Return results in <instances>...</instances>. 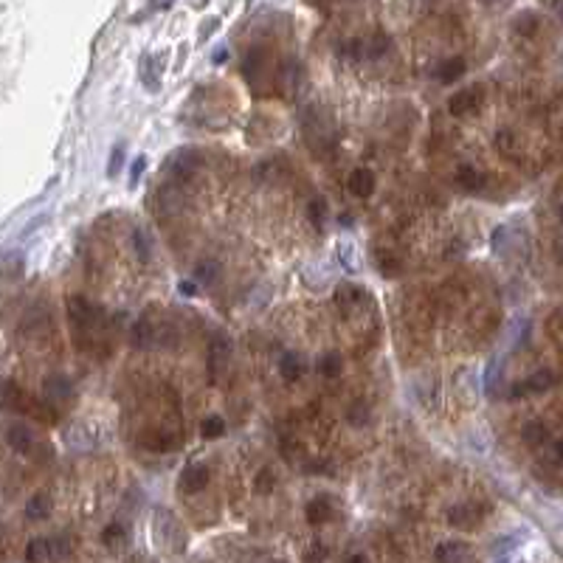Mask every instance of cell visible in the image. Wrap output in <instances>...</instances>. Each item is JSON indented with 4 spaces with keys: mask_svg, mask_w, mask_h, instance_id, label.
<instances>
[{
    "mask_svg": "<svg viewBox=\"0 0 563 563\" xmlns=\"http://www.w3.org/2000/svg\"><path fill=\"white\" fill-rule=\"evenodd\" d=\"M144 169H147V155H138L135 158V164H133V169H130V178H133V183L144 175Z\"/></svg>",
    "mask_w": 563,
    "mask_h": 563,
    "instance_id": "32",
    "label": "cell"
},
{
    "mask_svg": "<svg viewBox=\"0 0 563 563\" xmlns=\"http://www.w3.org/2000/svg\"><path fill=\"white\" fill-rule=\"evenodd\" d=\"M124 538H127V533H124V524H119V521H110L104 530H102V541H104V547H121L124 544Z\"/></svg>",
    "mask_w": 563,
    "mask_h": 563,
    "instance_id": "22",
    "label": "cell"
},
{
    "mask_svg": "<svg viewBox=\"0 0 563 563\" xmlns=\"http://www.w3.org/2000/svg\"><path fill=\"white\" fill-rule=\"evenodd\" d=\"M51 547H54V541H45V538H34V541H28V547H25V561L28 563H45L51 558Z\"/></svg>",
    "mask_w": 563,
    "mask_h": 563,
    "instance_id": "17",
    "label": "cell"
},
{
    "mask_svg": "<svg viewBox=\"0 0 563 563\" xmlns=\"http://www.w3.org/2000/svg\"><path fill=\"white\" fill-rule=\"evenodd\" d=\"M561 220H563V206H561Z\"/></svg>",
    "mask_w": 563,
    "mask_h": 563,
    "instance_id": "37",
    "label": "cell"
},
{
    "mask_svg": "<svg viewBox=\"0 0 563 563\" xmlns=\"http://www.w3.org/2000/svg\"><path fill=\"white\" fill-rule=\"evenodd\" d=\"M178 290H181L183 296H195L198 287H195V282H178Z\"/></svg>",
    "mask_w": 563,
    "mask_h": 563,
    "instance_id": "34",
    "label": "cell"
},
{
    "mask_svg": "<svg viewBox=\"0 0 563 563\" xmlns=\"http://www.w3.org/2000/svg\"><path fill=\"white\" fill-rule=\"evenodd\" d=\"M386 48H389V37H386L383 31H375V34H372V40L366 42V56L377 59V56H380Z\"/></svg>",
    "mask_w": 563,
    "mask_h": 563,
    "instance_id": "24",
    "label": "cell"
},
{
    "mask_svg": "<svg viewBox=\"0 0 563 563\" xmlns=\"http://www.w3.org/2000/svg\"><path fill=\"white\" fill-rule=\"evenodd\" d=\"M6 445L17 454H28L31 445H34V437H31V428H25L23 423H14L6 428Z\"/></svg>",
    "mask_w": 563,
    "mask_h": 563,
    "instance_id": "10",
    "label": "cell"
},
{
    "mask_svg": "<svg viewBox=\"0 0 563 563\" xmlns=\"http://www.w3.org/2000/svg\"><path fill=\"white\" fill-rule=\"evenodd\" d=\"M229 355H231V344H229V338L217 335V338L209 344V361H206V375H209V383L220 386V380L226 377Z\"/></svg>",
    "mask_w": 563,
    "mask_h": 563,
    "instance_id": "1",
    "label": "cell"
},
{
    "mask_svg": "<svg viewBox=\"0 0 563 563\" xmlns=\"http://www.w3.org/2000/svg\"><path fill=\"white\" fill-rule=\"evenodd\" d=\"M318 372L324 377H338L341 375V355L338 352H327L321 361H318Z\"/></svg>",
    "mask_w": 563,
    "mask_h": 563,
    "instance_id": "23",
    "label": "cell"
},
{
    "mask_svg": "<svg viewBox=\"0 0 563 563\" xmlns=\"http://www.w3.org/2000/svg\"><path fill=\"white\" fill-rule=\"evenodd\" d=\"M327 555H329V550H327L321 541H315V544H310V550L304 552V561H307V563H321V561H327Z\"/></svg>",
    "mask_w": 563,
    "mask_h": 563,
    "instance_id": "29",
    "label": "cell"
},
{
    "mask_svg": "<svg viewBox=\"0 0 563 563\" xmlns=\"http://www.w3.org/2000/svg\"><path fill=\"white\" fill-rule=\"evenodd\" d=\"M226 434V420L220 414H209L203 423H200V437L203 440H217Z\"/></svg>",
    "mask_w": 563,
    "mask_h": 563,
    "instance_id": "20",
    "label": "cell"
},
{
    "mask_svg": "<svg viewBox=\"0 0 563 563\" xmlns=\"http://www.w3.org/2000/svg\"><path fill=\"white\" fill-rule=\"evenodd\" d=\"M220 277V271H217V262H200L198 265V274H195V279L203 282V284H212V282Z\"/></svg>",
    "mask_w": 563,
    "mask_h": 563,
    "instance_id": "28",
    "label": "cell"
},
{
    "mask_svg": "<svg viewBox=\"0 0 563 563\" xmlns=\"http://www.w3.org/2000/svg\"><path fill=\"white\" fill-rule=\"evenodd\" d=\"M346 563H369V558H366V555H361V552H358V555H352V558H349V561Z\"/></svg>",
    "mask_w": 563,
    "mask_h": 563,
    "instance_id": "35",
    "label": "cell"
},
{
    "mask_svg": "<svg viewBox=\"0 0 563 563\" xmlns=\"http://www.w3.org/2000/svg\"><path fill=\"white\" fill-rule=\"evenodd\" d=\"M346 189H349L355 198H361V200L372 198V195H375V189H377L375 172H372V169H366V167H358V169H352V172H349V178H346Z\"/></svg>",
    "mask_w": 563,
    "mask_h": 563,
    "instance_id": "6",
    "label": "cell"
},
{
    "mask_svg": "<svg viewBox=\"0 0 563 563\" xmlns=\"http://www.w3.org/2000/svg\"><path fill=\"white\" fill-rule=\"evenodd\" d=\"M45 394H48L51 400H56V397H65V394H68V383H65L62 377H54V380H48V383H45Z\"/></svg>",
    "mask_w": 563,
    "mask_h": 563,
    "instance_id": "30",
    "label": "cell"
},
{
    "mask_svg": "<svg viewBox=\"0 0 563 563\" xmlns=\"http://www.w3.org/2000/svg\"><path fill=\"white\" fill-rule=\"evenodd\" d=\"M121 167H124V144H116V147L110 150V161H107V175H110V178H116V175L121 172Z\"/></svg>",
    "mask_w": 563,
    "mask_h": 563,
    "instance_id": "26",
    "label": "cell"
},
{
    "mask_svg": "<svg viewBox=\"0 0 563 563\" xmlns=\"http://www.w3.org/2000/svg\"><path fill=\"white\" fill-rule=\"evenodd\" d=\"M51 516V496L48 493H34L28 502H25V519L31 521H42Z\"/></svg>",
    "mask_w": 563,
    "mask_h": 563,
    "instance_id": "13",
    "label": "cell"
},
{
    "mask_svg": "<svg viewBox=\"0 0 563 563\" xmlns=\"http://www.w3.org/2000/svg\"><path fill=\"white\" fill-rule=\"evenodd\" d=\"M327 217H329V206H327V200H324V198H313L310 206H307V220H310L313 226H324Z\"/></svg>",
    "mask_w": 563,
    "mask_h": 563,
    "instance_id": "21",
    "label": "cell"
},
{
    "mask_svg": "<svg viewBox=\"0 0 563 563\" xmlns=\"http://www.w3.org/2000/svg\"><path fill=\"white\" fill-rule=\"evenodd\" d=\"M555 454H558V459L563 462V440H558V442H555Z\"/></svg>",
    "mask_w": 563,
    "mask_h": 563,
    "instance_id": "36",
    "label": "cell"
},
{
    "mask_svg": "<svg viewBox=\"0 0 563 563\" xmlns=\"http://www.w3.org/2000/svg\"><path fill=\"white\" fill-rule=\"evenodd\" d=\"M465 71H468L465 56H451V59H442V62H440V68H437V79H440L442 85H451V82H456Z\"/></svg>",
    "mask_w": 563,
    "mask_h": 563,
    "instance_id": "12",
    "label": "cell"
},
{
    "mask_svg": "<svg viewBox=\"0 0 563 563\" xmlns=\"http://www.w3.org/2000/svg\"><path fill=\"white\" fill-rule=\"evenodd\" d=\"M3 403H6V408H17V411H31V406H28V397L23 394V389H17V383L14 380H6V386H3Z\"/></svg>",
    "mask_w": 563,
    "mask_h": 563,
    "instance_id": "15",
    "label": "cell"
},
{
    "mask_svg": "<svg viewBox=\"0 0 563 563\" xmlns=\"http://www.w3.org/2000/svg\"><path fill=\"white\" fill-rule=\"evenodd\" d=\"M133 243H135V248H138L141 260L147 262V260H150V240H147V234H144L141 229H135V231H133Z\"/></svg>",
    "mask_w": 563,
    "mask_h": 563,
    "instance_id": "31",
    "label": "cell"
},
{
    "mask_svg": "<svg viewBox=\"0 0 563 563\" xmlns=\"http://www.w3.org/2000/svg\"><path fill=\"white\" fill-rule=\"evenodd\" d=\"M206 485H209V468H206V465H189V468L181 473V482H178V488H181L183 493H189V496L203 493Z\"/></svg>",
    "mask_w": 563,
    "mask_h": 563,
    "instance_id": "8",
    "label": "cell"
},
{
    "mask_svg": "<svg viewBox=\"0 0 563 563\" xmlns=\"http://www.w3.org/2000/svg\"><path fill=\"white\" fill-rule=\"evenodd\" d=\"M65 310H68V318L73 321V327H79V329L99 324V310H96V307L87 301V298H82V296H73V298H68Z\"/></svg>",
    "mask_w": 563,
    "mask_h": 563,
    "instance_id": "4",
    "label": "cell"
},
{
    "mask_svg": "<svg viewBox=\"0 0 563 563\" xmlns=\"http://www.w3.org/2000/svg\"><path fill=\"white\" fill-rule=\"evenodd\" d=\"M361 406H363V403H355V408H352V411H349V420H352V423H355V425H358V423H366V420H369V414H366V408H361Z\"/></svg>",
    "mask_w": 563,
    "mask_h": 563,
    "instance_id": "33",
    "label": "cell"
},
{
    "mask_svg": "<svg viewBox=\"0 0 563 563\" xmlns=\"http://www.w3.org/2000/svg\"><path fill=\"white\" fill-rule=\"evenodd\" d=\"M133 346H138V349H144V346H150L152 344V338H155V329H152V324H150V318H138L135 324H133Z\"/></svg>",
    "mask_w": 563,
    "mask_h": 563,
    "instance_id": "18",
    "label": "cell"
},
{
    "mask_svg": "<svg viewBox=\"0 0 563 563\" xmlns=\"http://www.w3.org/2000/svg\"><path fill=\"white\" fill-rule=\"evenodd\" d=\"M482 102H485V90H482V85H473V87H465V90H456L451 99H448V113L451 116H456V119H462V116H468V113H473V110H479L482 107Z\"/></svg>",
    "mask_w": 563,
    "mask_h": 563,
    "instance_id": "2",
    "label": "cell"
},
{
    "mask_svg": "<svg viewBox=\"0 0 563 563\" xmlns=\"http://www.w3.org/2000/svg\"><path fill=\"white\" fill-rule=\"evenodd\" d=\"M279 375H282L284 383H296V380H301V375H304V361H301L298 355H293V352L282 355Z\"/></svg>",
    "mask_w": 563,
    "mask_h": 563,
    "instance_id": "14",
    "label": "cell"
},
{
    "mask_svg": "<svg viewBox=\"0 0 563 563\" xmlns=\"http://www.w3.org/2000/svg\"><path fill=\"white\" fill-rule=\"evenodd\" d=\"M304 516H307V521H310V524L321 527V524H327V521L332 519V502H329V499H324V496H318V499L307 502V507H304Z\"/></svg>",
    "mask_w": 563,
    "mask_h": 563,
    "instance_id": "11",
    "label": "cell"
},
{
    "mask_svg": "<svg viewBox=\"0 0 563 563\" xmlns=\"http://www.w3.org/2000/svg\"><path fill=\"white\" fill-rule=\"evenodd\" d=\"M454 181H456V186L465 189V192H479V189L485 186V175H482L473 164H459L456 172H454Z\"/></svg>",
    "mask_w": 563,
    "mask_h": 563,
    "instance_id": "9",
    "label": "cell"
},
{
    "mask_svg": "<svg viewBox=\"0 0 563 563\" xmlns=\"http://www.w3.org/2000/svg\"><path fill=\"white\" fill-rule=\"evenodd\" d=\"M496 147H499L504 155H513V152L519 150V135L510 133V130H502V133L496 135Z\"/></svg>",
    "mask_w": 563,
    "mask_h": 563,
    "instance_id": "25",
    "label": "cell"
},
{
    "mask_svg": "<svg viewBox=\"0 0 563 563\" xmlns=\"http://www.w3.org/2000/svg\"><path fill=\"white\" fill-rule=\"evenodd\" d=\"M274 488H277V476H274L271 471H260V473H257V482H254V490H257L260 496H268Z\"/></svg>",
    "mask_w": 563,
    "mask_h": 563,
    "instance_id": "27",
    "label": "cell"
},
{
    "mask_svg": "<svg viewBox=\"0 0 563 563\" xmlns=\"http://www.w3.org/2000/svg\"><path fill=\"white\" fill-rule=\"evenodd\" d=\"M482 507H476L473 502H459L448 510V524L456 527V530H473L482 524Z\"/></svg>",
    "mask_w": 563,
    "mask_h": 563,
    "instance_id": "3",
    "label": "cell"
},
{
    "mask_svg": "<svg viewBox=\"0 0 563 563\" xmlns=\"http://www.w3.org/2000/svg\"><path fill=\"white\" fill-rule=\"evenodd\" d=\"M434 558H437V563H476L471 547L462 544V541H445V544H440L437 552H434Z\"/></svg>",
    "mask_w": 563,
    "mask_h": 563,
    "instance_id": "7",
    "label": "cell"
},
{
    "mask_svg": "<svg viewBox=\"0 0 563 563\" xmlns=\"http://www.w3.org/2000/svg\"><path fill=\"white\" fill-rule=\"evenodd\" d=\"M375 260H377V268H380V274H386V277H397V274L403 271V262H400V257H397V254H392V251H377V254H375Z\"/></svg>",
    "mask_w": 563,
    "mask_h": 563,
    "instance_id": "19",
    "label": "cell"
},
{
    "mask_svg": "<svg viewBox=\"0 0 563 563\" xmlns=\"http://www.w3.org/2000/svg\"><path fill=\"white\" fill-rule=\"evenodd\" d=\"M521 440L530 445V448H541L547 440H550V428L544 423H527L524 431H521Z\"/></svg>",
    "mask_w": 563,
    "mask_h": 563,
    "instance_id": "16",
    "label": "cell"
},
{
    "mask_svg": "<svg viewBox=\"0 0 563 563\" xmlns=\"http://www.w3.org/2000/svg\"><path fill=\"white\" fill-rule=\"evenodd\" d=\"M552 383H555V375H552L550 369H538V372H533L530 377L519 380V383L510 389V397L516 400V397H524V394H533V392H547Z\"/></svg>",
    "mask_w": 563,
    "mask_h": 563,
    "instance_id": "5",
    "label": "cell"
}]
</instances>
